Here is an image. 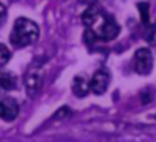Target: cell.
I'll return each instance as SVG.
<instances>
[{
  "instance_id": "15",
  "label": "cell",
  "mask_w": 156,
  "mask_h": 142,
  "mask_svg": "<svg viewBox=\"0 0 156 142\" xmlns=\"http://www.w3.org/2000/svg\"><path fill=\"white\" fill-rule=\"evenodd\" d=\"M7 15V8H5V5L4 4H0V20Z\"/></svg>"
},
{
  "instance_id": "10",
  "label": "cell",
  "mask_w": 156,
  "mask_h": 142,
  "mask_svg": "<svg viewBox=\"0 0 156 142\" xmlns=\"http://www.w3.org/2000/svg\"><path fill=\"white\" fill-rule=\"evenodd\" d=\"M138 10H139V15H141V22L144 25H149V4L148 2H139Z\"/></svg>"
},
{
  "instance_id": "2",
  "label": "cell",
  "mask_w": 156,
  "mask_h": 142,
  "mask_svg": "<svg viewBox=\"0 0 156 142\" xmlns=\"http://www.w3.org/2000/svg\"><path fill=\"white\" fill-rule=\"evenodd\" d=\"M92 30L98 34V37L101 39V40L109 42V40H114V39L118 37L121 29H119L118 24H116L114 19H111V17H102L101 22H99V24L96 25Z\"/></svg>"
},
{
  "instance_id": "6",
  "label": "cell",
  "mask_w": 156,
  "mask_h": 142,
  "mask_svg": "<svg viewBox=\"0 0 156 142\" xmlns=\"http://www.w3.org/2000/svg\"><path fill=\"white\" fill-rule=\"evenodd\" d=\"M89 85H91V90L94 92L96 95L104 94L106 89H108V85H109V74H108V70H104V69L98 70L94 75H92Z\"/></svg>"
},
{
  "instance_id": "14",
  "label": "cell",
  "mask_w": 156,
  "mask_h": 142,
  "mask_svg": "<svg viewBox=\"0 0 156 142\" xmlns=\"http://www.w3.org/2000/svg\"><path fill=\"white\" fill-rule=\"evenodd\" d=\"M141 100H143V104H149V100H151V95H149L148 92H144V94L141 95Z\"/></svg>"
},
{
  "instance_id": "4",
  "label": "cell",
  "mask_w": 156,
  "mask_h": 142,
  "mask_svg": "<svg viewBox=\"0 0 156 142\" xmlns=\"http://www.w3.org/2000/svg\"><path fill=\"white\" fill-rule=\"evenodd\" d=\"M42 77H44V75H42V70L39 67H30V69H29V72L25 74V77H24L25 92H27V95L34 97V95L41 90V87H42Z\"/></svg>"
},
{
  "instance_id": "7",
  "label": "cell",
  "mask_w": 156,
  "mask_h": 142,
  "mask_svg": "<svg viewBox=\"0 0 156 142\" xmlns=\"http://www.w3.org/2000/svg\"><path fill=\"white\" fill-rule=\"evenodd\" d=\"M104 17V15L101 14V12L98 10V8H94V7H89L87 10L82 14V22H84V25L86 27H89V29H94L96 25L101 22V19Z\"/></svg>"
},
{
  "instance_id": "5",
  "label": "cell",
  "mask_w": 156,
  "mask_h": 142,
  "mask_svg": "<svg viewBox=\"0 0 156 142\" xmlns=\"http://www.w3.org/2000/svg\"><path fill=\"white\" fill-rule=\"evenodd\" d=\"M19 115V104L14 99L9 97H0V119H4L5 122L15 120Z\"/></svg>"
},
{
  "instance_id": "1",
  "label": "cell",
  "mask_w": 156,
  "mask_h": 142,
  "mask_svg": "<svg viewBox=\"0 0 156 142\" xmlns=\"http://www.w3.org/2000/svg\"><path fill=\"white\" fill-rule=\"evenodd\" d=\"M39 39V27L30 19H17L14 24V29L10 32V42L14 47H27L32 45Z\"/></svg>"
},
{
  "instance_id": "12",
  "label": "cell",
  "mask_w": 156,
  "mask_h": 142,
  "mask_svg": "<svg viewBox=\"0 0 156 142\" xmlns=\"http://www.w3.org/2000/svg\"><path fill=\"white\" fill-rule=\"evenodd\" d=\"M71 115V109L69 107H61L57 112L54 114V119H57V120H61V119H66Z\"/></svg>"
},
{
  "instance_id": "3",
  "label": "cell",
  "mask_w": 156,
  "mask_h": 142,
  "mask_svg": "<svg viewBox=\"0 0 156 142\" xmlns=\"http://www.w3.org/2000/svg\"><path fill=\"white\" fill-rule=\"evenodd\" d=\"M134 70L139 75H148L153 70V54L149 49H138L134 54Z\"/></svg>"
},
{
  "instance_id": "8",
  "label": "cell",
  "mask_w": 156,
  "mask_h": 142,
  "mask_svg": "<svg viewBox=\"0 0 156 142\" xmlns=\"http://www.w3.org/2000/svg\"><path fill=\"white\" fill-rule=\"evenodd\" d=\"M89 90H91V85H89V82L86 80L84 77L77 75V77L72 80V94H74L76 97H86Z\"/></svg>"
},
{
  "instance_id": "11",
  "label": "cell",
  "mask_w": 156,
  "mask_h": 142,
  "mask_svg": "<svg viewBox=\"0 0 156 142\" xmlns=\"http://www.w3.org/2000/svg\"><path fill=\"white\" fill-rule=\"evenodd\" d=\"M9 60H10V50H9L7 45L0 44V67H2V65H5Z\"/></svg>"
},
{
  "instance_id": "13",
  "label": "cell",
  "mask_w": 156,
  "mask_h": 142,
  "mask_svg": "<svg viewBox=\"0 0 156 142\" xmlns=\"http://www.w3.org/2000/svg\"><path fill=\"white\" fill-rule=\"evenodd\" d=\"M148 42H149V44H154V45H156V27L153 29L151 32H149V35H148Z\"/></svg>"
},
{
  "instance_id": "9",
  "label": "cell",
  "mask_w": 156,
  "mask_h": 142,
  "mask_svg": "<svg viewBox=\"0 0 156 142\" xmlns=\"http://www.w3.org/2000/svg\"><path fill=\"white\" fill-rule=\"evenodd\" d=\"M15 84H17L15 75L0 69V89L2 90H12V89H15Z\"/></svg>"
}]
</instances>
